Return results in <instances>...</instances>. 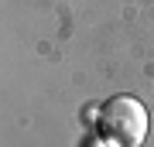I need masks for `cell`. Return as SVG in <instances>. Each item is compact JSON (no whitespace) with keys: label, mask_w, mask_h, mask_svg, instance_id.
<instances>
[{"label":"cell","mask_w":154,"mask_h":147,"mask_svg":"<svg viewBox=\"0 0 154 147\" xmlns=\"http://www.w3.org/2000/svg\"><path fill=\"white\" fill-rule=\"evenodd\" d=\"M99 130L116 147H137L147 137V109L134 96H113L99 109Z\"/></svg>","instance_id":"6da1fadb"}]
</instances>
